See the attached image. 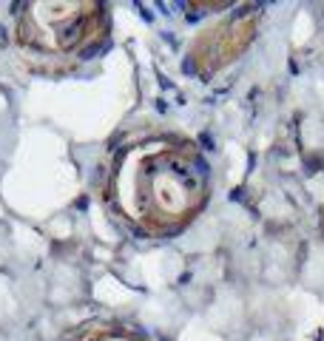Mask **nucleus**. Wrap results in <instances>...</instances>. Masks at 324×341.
I'll return each instance as SVG.
<instances>
[{"mask_svg": "<svg viewBox=\"0 0 324 341\" xmlns=\"http://www.w3.org/2000/svg\"><path fill=\"white\" fill-rule=\"evenodd\" d=\"M108 193L114 208L142 233H174L208 199V165L193 142L148 137L117 154Z\"/></svg>", "mask_w": 324, "mask_h": 341, "instance_id": "f257e3e1", "label": "nucleus"}, {"mask_svg": "<svg viewBox=\"0 0 324 341\" xmlns=\"http://www.w3.org/2000/svg\"><path fill=\"white\" fill-rule=\"evenodd\" d=\"M77 341H142L140 335L128 327H114V324H94L77 335Z\"/></svg>", "mask_w": 324, "mask_h": 341, "instance_id": "20e7f679", "label": "nucleus"}, {"mask_svg": "<svg viewBox=\"0 0 324 341\" xmlns=\"http://www.w3.org/2000/svg\"><path fill=\"white\" fill-rule=\"evenodd\" d=\"M253 32H256V18H250V15L247 18H233L228 23H222V26L208 29L191 49L196 71L213 74L225 63L236 60V54L253 40Z\"/></svg>", "mask_w": 324, "mask_h": 341, "instance_id": "7ed1b4c3", "label": "nucleus"}, {"mask_svg": "<svg viewBox=\"0 0 324 341\" xmlns=\"http://www.w3.org/2000/svg\"><path fill=\"white\" fill-rule=\"evenodd\" d=\"M105 32V6L91 0L29 3L18 20V40L29 54L66 63L94 49Z\"/></svg>", "mask_w": 324, "mask_h": 341, "instance_id": "f03ea898", "label": "nucleus"}]
</instances>
